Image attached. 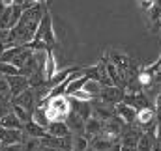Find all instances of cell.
<instances>
[{
	"mask_svg": "<svg viewBox=\"0 0 161 151\" xmlns=\"http://www.w3.org/2000/svg\"><path fill=\"white\" fill-rule=\"evenodd\" d=\"M23 131H25V136L38 138V140L45 138V136H49V134H47V129L41 127V125H38L36 121H28V123H25V125H23Z\"/></svg>",
	"mask_w": 161,
	"mask_h": 151,
	"instance_id": "obj_8",
	"label": "cell"
},
{
	"mask_svg": "<svg viewBox=\"0 0 161 151\" xmlns=\"http://www.w3.org/2000/svg\"><path fill=\"white\" fill-rule=\"evenodd\" d=\"M21 131H11V129H4L0 127V142L4 146H11V144H21Z\"/></svg>",
	"mask_w": 161,
	"mask_h": 151,
	"instance_id": "obj_9",
	"label": "cell"
},
{
	"mask_svg": "<svg viewBox=\"0 0 161 151\" xmlns=\"http://www.w3.org/2000/svg\"><path fill=\"white\" fill-rule=\"evenodd\" d=\"M0 127H4V129H11V131H23V121L9 110V112L0 119Z\"/></svg>",
	"mask_w": 161,
	"mask_h": 151,
	"instance_id": "obj_12",
	"label": "cell"
},
{
	"mask_svg": "<svg viewBox=\"0 0 161 151\" xmlns=\"http://www.w3.org/2000/svg\"><path fill=\"white\" fill-rule=\"evenodd\" d=\"M56 75V58L53 54V50H47V56H45V67H43V76L45 80L53 78Z\"/></svg>",
	"mask_w": 161,
	"mask_h": 151,
	"instance_id": "obj_13",
	"label": "cell"
},
{
	"mask_svg": "<svg viewBox=\"0 0 161 151\" xmlns=\"http://www.w3.org/2000/svg\"><path fill=\"white\" fill-rule=\"evenodd\" d=\"M0 101H4V99H2V97H0Z\"/></svg>",
	"mask_w": 161,
	"mask_h": 151,
	"instance_id": "obj_30",
	"label": "cell"
},
{
	"mask_svg": "<svg viewBox=\"0 0 161 151\" xmlns=\"http://www.w3.org/2000/svg\"><path fill=\"white\" fill-rule=\"evenodd\" d=\"M154 82H161V71L158 75H154Z\"/></svg>",
	"mask_w": 161,
	"mask_h": 151,
	"instance_id": "obj_27",
	"label": "cell"
},
{
	"mask_svg": "<svg viewBox=\"0 0 161 151\" xmlns=\"http://www.w3.org/2000/svg\"><path fill=\"white\" fill-rule=\"evenodd\" d=\"M158 4V0H141V8L142 9H150L152 6H156Z\"/></svg>",
	"mask_w": 161,
	"mask_h": 151,
	"instance_id": "obj_24",
	"label": "cell"
},
{
	"mask_svg": "<svg viewBox=\"0 0 161 151\" xmlns=\"http://www.w3.org/2000/svg\"><path fill=\"white\" fill-rule=\"evenodd\" d=\"M101 131H103V121H101V119H97V117L92 116L90 119L84 121V136H86L88 140H94L96 136H99Z\"/></svg>",
	"mask_w": 161,
	"mask_h": 151,
	"instance_id": "obj_7",
	"label": "cell"
},
{
	"mask_svg": "<svg viewBox=\"0 0 161 151\" xmlns=\"http://www.w3.org/2000/svg\"><path fill=\"white\" fill-rule=\"evenodd\" d=\"M154 105H156V112L159 114V112H161V91L156 95V99H154Z\"/></svg>",
	"mask_w": 161,
	"mask_h": 151,
	"instance_id": "obj_25",
	"label": "cell"
},
{
	"mask_svg": "<svg viewBox=\"0 0 161 151\" xmlns=\"http://www.w3.org/2000/svg\"><path fill=\"white\" fill-rule=\"evenodd\" d=\"M0 97L6 99V101H11V88H9L8 76L4 75H0Z\"/></svg>",
	"mask_w": 161,
	"mask_h": 151,
	"instance_id": "obj_17",
	"label": "cell"
},
{
	"mask_svg": "<svg viewBox=\"0 0 161 151\" xmlns=\"http://www.w3.org/2000/svg\"><path fill=\"white\" fill-rule=\"evenodd\" d=\"M137 108L135 107H131V105H127V103H118L116 107H114V116L116 117H120L122 121H124V125H131V123H135V119H137Z\"/></svg>",
	"mask_w": 161,
	"mask_h": 151,
	"instance_id": "obj_4",
	"label": "cell"
},
{
	"mask_svg": "<svg viewBox=\"0 0 161 151\" xmlns=\"http://www.w3.org/2000/svg\"><path fill=\"white\" fill-rule=\"evenodd\" d=\"M90 103H92V101H90ZM90 103H80L77 108H73V110L79 114V116L82 117V119H84V121L92 117V105H90Z\"/></svg>",
	"mask_w": 161,
	"mask_h": 151,
	"instance_id": "obj_20",
	"label": "cell"
},
{
	"mask_svg": "<svg viewBox=\"0 0 161 151\" xmlns=\"http://www.w3.org/2000/svg\"><path fill=\"white\" fill-rule=\"evenodd\" d=\"M154 119H156V110L154 108H141L139 112H137V125L142 129V127H150L152 123H154Z\"/></svg>",
	"mask_w": 161,
	"mask_h": 151,
	"instance_id": "obj_11",
	"label": "cell"
},
{
	"mask_svg": "<svg viewBox=\"0 0 161 151\" xmlns=\"http://www.w3.org/2000/svg\"><path fill=\"white\" fill-rule=\"evenodd\" d=\"M101 88H103V86H101V82H97V80H92V78H90V80L84 84V88H82V90H84L88 95H92V99H96V97H99Z\"/></svg>",
	"mask_w": 161,
	"mask_h": 151,
	"instance_id": "obj_15",
	"label": "cell"
},
{
	"mask_svg": "<svg viewBox=\"0 0 161 151\" xmlns=\"http://www.w3.org/2000/svg\"><path fill=\"white\" fill-rule=\"evenodd\" d=\"M8 82H9V88H11V99L21 95L23 91H26L30 88V82H28V76H8Z\"/></svg>",
	"mask_w": 161,
	"mask_h": 151,
	"instance_id": "obj_5",
	"label": "cell"
},
{
	"mask_svg": "<svg viewBox=\"0 0 161 151\" xmlns=\"http://www.w3.org/2000/svg\"><path fill=\"white\" fill-rule=\"evenodd\" d=\"M0 75H4V76H19L21 75V71H19L13 64L0 62Z\"/></svg>",
	"mask_w": 161,
	"mask_h": 151,
	"instance_id": "obj_18",
	"label": "cell"
},
{
	"mask_svg": "<svg viewBox=\"0 0 161 151\" xmlns=\"http://www.w3.org/2000/svg\"><path fill=\"white\" fill-rule=\"evenodd\" d=\"M4 149V144H2V142H0V151Z\"/></svg>",
	"mask_w": 161,
	"mask_h": 151,
	"instance_id": "obj_28",
	"label": "cell"
},
{
	"mask_svg": "<svg viewBox=\"0 0 161 151\" xmlns=\"http://www.w3.org/2000/svg\"><path fill=\"white\" fill-rule=\"evenodd\" d=\"M2 151H25L23 144H11V146H4Z\"/></svg>",
	"mask_w": 161,
	"mask_h": 151,
	"instance_id": "obj_23",
	"label": "cell"
},
{
	"mask_svg": "<svg viewBox=\"0 0 161 151\" xmlns=\"http://www.w3.org/2000/svg\"><path fill=\"white\" fill-rule=\"evenodd\" d=\"M23 148H25V151H40V149H41V140L26 136V138H25V144H23Z\"/></svg>",
	"mask_w": 161,
	"mask_h": 151,
	"instance_id": "obj_21",
	"label": "cell"
},
{
	"mask_svg": "<svg viewBox=\"0 0 161 151\" xmlns=\"http://www.w3.org/2000/svg\"><path fill=\"white\" fill-rule=\"evenodd\" d=\"M40 108H45V117L49 123L53 121H62L68 119V116L73 110V103L66 95H56V97H45L38 103Z\"/></svg>",
	"mask_w": 161,
	"mask_h": 151,
	"instance_id": "obj_1",
	"label": "cell"
},
{
	"mask_svg": "<svg viewBox=\"0 0 161 151\" xmlns=\"http://www.w3.org/2000/svg\"><path fill=\"white\" fill-rule=\"evenodd\" d=\"M11 112L23 121V125L28 123V121H32V114L28 112V110H25L23 107H19V105H11Z\"/></svg>",
	"mask_w": 161,
	"mask_h": 151,
	"instance_id": "obj_16",
	"label": "cell"
},
{
	"mask_svg": "<svg viewBox=\"0 0 161 151\" xmlns=\"http://www.w3.org/2000/svg\"><path fill=\"white\" fill-rule=\"evenodd\" d=\"M66 123H68V127L71 129L73 134H84V119L75 110H71V114L66 119Z\"/></svg>",
	"mask_w": 161,
	"mask_h": 151,
	"instance_id": "obj_10",
	"label": "cell"
},
{
	"mask_svg": "<svg viewBox=\"0 0 161 151\" xmlns=\"http://www.w3.org/2000/svg\"><path fill=\"white\" fill-rule=\"evenodd\" d=\"M90 140L84 134H73L71 138V151H88Z\"/></svg>",
	"mask_w": 161,
	"mask_h": 151,
	"instance_id": "obj_14",
	"label": "cell"
},
{
	"mask_svg": "<svg viewBox=\"0 0 161 151\" xmlns=\"http://www.w3.org/2000/svg\"><path fill=\"white\" fill-rule=\"evenodd\" d=\"M137 82H139L141 88H148V86H152V82H154V75L148 73V71H139Z\"/></svg>",
	"mask_w": 161,
	"mask_h": 151,
	"instance_id": "obj_19",
	"label": "cell"
},
{
	"mask_svg": "<svg viewBox=\"0 0 161 151\" xmlns=\"http://www.w3.org/2000/svg\"><path fill=\"white\" fill-rule=\"evenodd\" d=\"M144 71H148V73H152V75H158V73L161 71V56L158 58V62H156V64H152V65H148V67H146Z\"/></svg>",
	"mask_w": 161,
	"mask_h": 151,
	"instance_id": "obj_22",
	"label": "cell"
},
{
	"mask_svg": "<svg viewBox=\"0 0 161 151\" xmlns=\"http://www.w3.org/2000/svg\"><path fill=\"white\" fill-rule=\"evenodd\" d=\"M32 41H40L43 43L49 50L56 45V36H54V30H53V21H51V13L49 9H45L43 17H41V23L38 26V32H36V38Z\"/></svg>",
	"mask_w": 161,
	"mask_h": 151,
	"instance_id": "obj_2",
	"label": "cell"
},
{
	"mask_svg": "<svg viewBox=\"0 0 161 151\" xmlns=\"http://www.w3.org/2000/svg\"><path fill=\"white\" fill-rule=\"evenodd\" d=\"M99 99L101 103L105 105H111V107H116L118 103L124 101V90L118 88V86H103L101 88V93H99Z\"/></svg>",
	"mask_w": 161,
	"mask_h": 151,
	"instance_id": "obj_3",
	"label": "cell"
},
{
	"mask_svg": "<svg viewBox=\"0 0 161 151\" xmlns=\"http://www.w3.org/2000/svg\"><path fill=\"white\" fill-rule=\"evenodd\" d=\"M47 134L49 136H54V138H66V136H71V129L68 127L66 121H53L47 125Z\"/></svg>",
	"mask_w": 161,
	"mask_h": 151,
	"instance_id": "obj_6",
	"label": "cell"
},
{
	"mask_svg": "<svg viewBox=\"0 0 161 151\" xmlns=\"http://www.w3.org/2000/svg\"><path fill=\"white\" fill-rule=\"evenodd\" d=\"M159 149H161V142H159Z\"/></svg>",
	"mask_w": 161,
	"mask_h": 151,
	"instance_id": "obj_29",
	"label": "cell"
},
{
	"mask_svg": "<svg viewBox=\"0 0 161 151\" xmlns=\"http://www.w3.org/2000/svg\"><path fill=\"white\" fill-rule=\"evenodd\" d=\"M154 136H156V142H161V121L156 123V133H154Z\"/></svg>",
	"mask_w": 161,
	"mask_h": 151,
	"instance_id": "obj_26",
	"label": "cell"
}]
</instances>
